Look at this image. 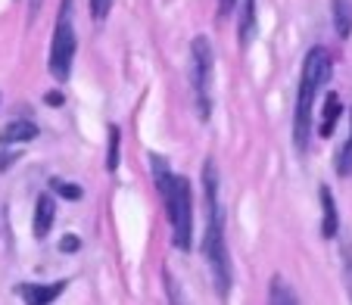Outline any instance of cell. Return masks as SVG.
I'll return each instance as SVG.
<instances>
[{
    "mask_svg": "<svg viewBox=\"0 0 352 305\" xmlns=\"http://www.w3.org/2000/svg\"><path fill=\"white\" fill-rule=\"evenodd\" d=\"M203 187H206V237H203V252L212 268L215 293L225 299L231 293V259L225 246V227H221V206H219V172L215 162H206L203 168Z\"/></svg>",
    "mask_w": 352,
    "mask_h": 305,
    "instance_id": "cell-1",
    "label": "cell"
},
{
    "mask_svg": "<svg viewBox=\"0 0 352 305\" xmlns=\"http://www.w3.org/2000/svg\"><path fill=\"white\" fill-rule=\"evenodd\" d=\"M150 166H153L156 190H160L162 203H166L175 246H178V249H190V243H193V193H190V181L168 172V166H166L162 156H150Z\"/></svg>",
    "mask_w": 352,
    "mask_h": 305,
    "instance_id": "cell-2",
    "label": "cell"
},
{
    "mask_svg": "<svg viewBox=\"0 0 352 305\" xmlns=\"http://www.w3.org/2000/svg\"><path fill=\"white\" fill-rule=\"evenodd\" d=\"M333 72L331 54L324 47H312L302 63V78H299V93H296V113H293V144L296 152L306 156L309 152V137H312V109H315V93L321 84H327Z\"/></svg>",
    "mask_w": 352,
    "mask_h": 305,
    "instance_id": "cell-3",
    "label": "cell"
},
{
    "mask_svg": "<svg viewBox=\"0 0 352 305\" xmlns=\"http://www.w3.org/2000/svg\"><path fill=\"white\" fill-rule=\"evenodd\" d=\"M190 84H193V100H197V115L203 122L209 119L212 109V69H215V56H212V44L209 38H193L190 44Z\"/></svg>",
    "mask_w": 352,
    "mask_h": 305,
    "instance_id": "cell-4",
    "label": "cell"
},
{
    "mask_svg": "<svg viewBox=\"0 0 352 305\" xmlns=\"http://www.w3.org/2000/svg\"><path fill=\"white\" fill-rule=\"evenodd\" d=\"M75 47H78V34L72 28V0H63L60 3V19L54 28V41H50V75L56 81H66L72 72V60H75Z\"/></svg>",
    "mask_w": 352,
    "mask_h": 305,
    "instance_id": "cell-5",
    "label": "cell"
},
{
    "mask_svg": "<svg viewBox=\"0 0 352 305\" xmlns=\"http://www.w3.org/2000/svg\"><path fill=\"white\" fill-rule=\"evenodd\" d=\"M54 221H56V203L50 193H41L38 196V206H34V237L44 240L47 234L54 231Z\"/></svg>",
    "mask_w": 352,
    "mask_h": 305,
    "instance_id": "cell-6",
    "label": "cell"
},
{
    "mask_svg": "<svg viewBox=\"0 0 352 305\" xmlns=\"http://www.w3.org/2000/svg\"><path fill=\"white\" fill-rule=\"evenodd\" d=\"M34 137H38V125L28 119H16L10 125H3V131H0V144H28Z\"/></svg>",
    "mask_w": 352,
    "mask_h": 305,
    "instance_id": "cell-7",
    "label": "cell"
},
{
    "mask_svg": "<svg viewBox=\"0 0 352 305\" xmlns=\"http://www.w3.org/2000/svg\"><path fill=\"white\" fill-rule=\"evenodd\" d=\"M321 212H324V218H321V234H324L327 240L331 237H337V231H340V218H337V203H333V193H331V187H321Z\"/></svg>",
    "mask_w": 352,
    "mask_h": 305,
    "instance_id": "cell-8",
    "label": "cell"
},
{
    "mask_svg": "<svg viewBox=\"0 0 352 305\" xmlns=\"http://www.w3.org/2000/svg\"><path fill=\"white\" fill-rule=\"evenodd\" d=\"M340 113H343V103H340V93H327L324 106H321V122H318V134L321 137H331L333 128H337V119Z\"/></svg>",
    "mask_w": 352,
    "mask_h": 305,
    "instance_id": "cell-9",
    "label": "cell"
},
{
    "mask_svg": "<svg viewBox=\"0 0 352 305\" xmlns=\"http://www.w3.org/2000/svg\"><path fill=\"white\" fill-rule=\"evenodd\" d=\"M66 290V284H25V286H19V293H22V299H28V302H34V305H44V302H50V299H56L60 293Z\"/></svg>",
    "mask_w": 352,
    "mask_h": 305,
    "instance_id": "cell-10",
    "label": "cell"
},
{
    "mask_svg": "<svg viewBox=\"0 0 352 305\" xmlns=\"http://www.w3.org/2000/svg\"><path fill=\"white\" fill-rule=\"evenodd\" d=\"M331 10H333L337 38H349L352 34V0H331Z\"/></svg>",
    "mask_w": 352,
    "mask_h": 305,
    "instance_id": "cell-11",
    "label": "cell"
},
{
    "mask_svg": "<svg viewBox=\"0 0 352 305\" xmlns=\"http://www.w3.org/2000/svg\"><path fill=\"white\" fill-rule=\"evenodd\" d=\"M240 44H250V38H253L256 32V0H243V7H240Z\"/></svg>",
    "mask_w": 352,
    "mask_h": 305,
    "instance_id": "cell-12",
    "label": "cell"
},
{
    "mask_svg": "<svg viewBox=\"0 0 352 305\" xmlns=\"http://www.w3.org/2000/svg\"><path fill=\"white\" fill-rule=\"evenodd\" d=\"M337 174L340 178H349L352 174V113H349V137L337 150Z\"/></svg>",
    "mask_w": 352,
    "mask_h": 305,
    "instance_id": "cell-13",
    "label": "cell"
},
{
    "mask_svg": "<svg viewBox=\"0 0 352 305\" xmlns=\"http://www.w3.org/2000/svg\"><path fill=\"white\" fill-rule=\"evenodd\" d=\"M268 299H272V302H287V305L299 302V296H296V293H293L280 278H274V280H272V293H268Z\"/></svg>",
    "mask_w": 352,
    "mask_h": 305,
    "instance_id": "cell-14",
    "label": "cell"
},
{
    "mask_svg": "<svg viewBox=\"0 0 352 305\" xmlns=\"http://www.w3.org/2000/svg\"><path fill=\"white\" fill-rule=\"evenodd\" d=\"M119 144H122V134H119V128H109V152H107V168L109 172H116L119 168Z\"/></svg>",
    "mask_w": 352,
    "mask_h": 305,
    "instance_id": "cell-15",
    "label": "cell"
},
{
    "mask_svg": "<svg viewBox=\"0 0 352 305\" xmlns=\"http://www.w3.org/2000/svg\"><path fill=\"white\" fill-rule=\"evenodd\" d=\"M109 7H113V0H91V16L94 22H103L109 16Z\"/></svg>",
    "mask_w": 352,
    "mask_h": 305,
    "instance_id": "cell-16",
    "label": "cell"
},
{
    "mask_svg": "<svg viewBox=\"0 0 352 305\" xmlns=\"http://www.w3.org/2000/svg\"><path fill=\"white\" fill-rule=\"evenodd\" d=\"M54 190L60 193V196H66V199H81V187H75V184H63V181H56Z\"/></svg>",
    "mask_w": 352,
    "mask_h": 305,
    "instance_id": "cell-17",
    "label": "cell"
},
{
    "mask_svg": "<svg viewBox=\"0 0 352 305\" xmlns=\"http://www.w3.org/2000/svg\"><path fill=\"white\" fill-rule=\"evenodd\" d=\"M60 249H63V252H75V249H81V240L75 237V234H66V237L60 240Z\"/></svg>",
    "mask_w": 352,
    "mask_h": 305,
    "instance_id": "cell-18",
    "label": "cell"
},
{
    "mask_svg": "<svg viewBox=\"0 0 352 305\" xmlns=\"http://www.w3.org/2000/svg\"><path fill=\"white\" fill-rule=\"evenodd\" d=\"M13 159H19V150H7V152H0V172H7V168L13 166Z\"/></svg>",
    "mask_w": 352,
    "mask_h": 305,
    "instance_id": "cell-19",
    "label": "cell"
},
{
    "mask_svg": "<svg viewBox=\"0 0 352 305\" xmlns=\"http://www.w3.org/2000/svg\"><path fill=\"white\" fill-rule=\"evenodd\" d=\"M346 280H349V296H352V252L346 249Z\"/></svg>",
    "mask_w": 352,
    "mask_h": 305,
    "instance_id": "cell-20",
    "label": "cell"
},
{
    "mask_svg": "<svg viewBox=\"0 0 352 305\" xmlns=\"http://www.w3.org/2000/svg\"><path fill=\"white\" fill-rule=\"evenodd\" d=\"M44 100H47V103H50V106H60V103H63V93H60V91H50Z\"/></svg>",
    "mask_w": 352,
    "mask_h": 305,
    "instance_id": "cell-21",
    "label": "cell"
},
{
    "mask_svg": "<svg viewBox=\"0 0 352 305\" xmlns=\"http://www.w3.org/2000/svg\"><path fill=\"white\" fill-rule=\"evenodd\" d=\"M38 10H41V0H28V13H38Z\"/></svg>",
    "mask_w": 352,
    "mask_h": 305,
    "instance_id": "cell-22",
    "label": "cell"
}]
</instances>
